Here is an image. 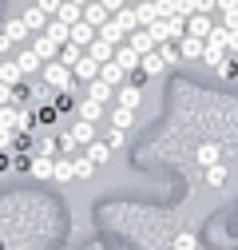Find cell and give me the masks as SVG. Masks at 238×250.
Instances as JSON below:
<instances>
[{
  "instance_id": "6da1fadb",
  "label": "cell",
  "mask_w": 238,
  "mask_h": 250,
  "mask_svg": "<svg viewBox=\"0 0 238 250\" xmlns=\"http://www.w3.org/2000/svg\"><path fill=\"white\" fill-rule=\"evenodd\" d=\"M44 87H52V91H68L72 87V80H76V72L64 64V60H52V64H44Z\"/></svg>"
},
{
  "instance_id": "7a4b0ae2",
  "label": "cell",
  "mask_w": 238,
  "mask_h": 250,
  "mask_svg": "<svg viewBox=\"0 0 238 250\" xmlns=\"http://www.w3.org/2000/svg\"><path fill=\"white\" fill-rule=\"evenodd\" d=\"M24 40H32V28H28L20 16H16V20H8V24H4V36H0V48L8 52L12 44H24Z\"/></svg>"
},
{
  "instance_id": "3957f363",
  "label": "cell",
  "mask_w": 238,
  "mask_h": 250,
  "mask_svg": "<svg viewBox=\"0 0 238 250\" xmlns=\"http://www.w3.org/2000/svg\"><path fill=\"white\" fill-rule=\"evenodd\" d=\"M28 44H32L36 52H40V60H44V64H52V60H60V52H64V44H56L52 36H32V40H28Z\"/></svg>"
},
{
  "instance_id": "277c9868",
  "label": "cell",
  "mask_w": 238,
  "mask_h": 250,
  "mask_svg": "<svg viewBox=\"0 0 238 250\" xmlns=\"http://www.w3.org/2000/svg\"><path fill=\"white\" fill-rule=\"evenodd\" d=\"M72 72H76V80H83V83H96V80H99V72H103V64H99L96 56H83Z\"/></svg>"
},
{
  "instance_id": "5b68a950",
  "label": "cell",
  "mask_w": 238,
  "mask_h": 250,
  "mask_svg": "<svg viewBox=\"0 0 238 250\" xmlns=\"http://www.w3.org/2000/svg\"><path fill=\"white\" fill-rule=\"evenodd\" d=\"M195 159H198L202 171H206V167H218V163H222V147H218V143H198Z\"/></svg>"
},
{
  "instance_id": "8992f818",
  "label": "cell",
  "mask_w": 238,
  "mask_h": 250,
  "mask_svg": "<svg viewBox=\"0 0 238 250\" xmlns=\"http://www.w3.org/2000/svg\"><path fill=\"white\" fill-rule=\"evenodd\" d=\"M99 40H107V44H115V48H119V44H127L131 36H127V28H123V24H119L115 16H111V20H107V24L99 28Z\"/></svg>"
},
{
  "instance_id": "52a82bcc",
  "label": "cell",
  "mask_w": 238,
  "mask_h": 250,
  "mask_svg": "<svg viewBox=\"0 0 238 250\" xmlns=\"http://www.w3.org/2000/svg\"><path fill=\"white\" fill-rule=\"evenodd\" d=\"M16 64L24 68V76H36V72H44V60H40V52H36L32 44H28V48L16 56Z\"/></svg>"
},
{
  "instance_id": "ba28073f",
  "label": "cell",
  "mask_w": 238,
  "mask_h": 250,
  "mask_svg": "<svg viewBox=\"0 0 238 250\" xmlns=\"http://www.w3.org/2000/svg\"><path fill=\"white\" fill-rule=\"evenodd\" d=\"M96 36H99V28H92L87 20L72 24V44H79V48H92V44H96Z\"/></svg>"
},
{
  "instance_id": "9c48e42d",
  "label": "cell",
  "mask_w": 238,
  "mask_h": 250,
  "mask_svg": "<svg viewBox=\"0 0 238 250\" xmlns=\"http://www.w3.org/2000/svg\"><path fill=\"white\" fill-rule=\"evenodd\" d=\"M127 44H131L139 56H147V52H155V48H159V40L151 36V28H139V32H131V40H127Z\"/></svg>"
},
{
  "instance_id": "30bf717a",
  "label": "cell",
  "mask_w": 238,
  "mask_h": 250,
  "mask_svg": "<svg viewBox=\"0 0 238 250\" xmlns=\"http://www.w3.org/2000/svg\"><path fill=\"white\" fill-rule=\"evenodd\" d=\"M20 20L32 28V36H40V32H48V20H52V16H48V12H40V4H32V8L20 16Z\"/></svg>"
},
{
  "instance_id": "8fae6325",
  "label": "cell",
  "mask_w": 238,
  "mask_h": 250,
  "mask_svg": "<svg viewBox=\"0 0 238 250\" xmlns=\"http://www.w3.org/2000/svg\"><path fill=\"white\" fill-rule=\"evenodd\" d=\"M127 76H131V72H127L123 64H119V60H111V64H103V72H99V80H107L111 87H123V83H127Z\"/></svg>"
},
{
  "instance_id": "7c38bea8",
  "label": "cell",
  "mask_w": 238,
  "mask_h": 250,
  "mask_svg": "<svg viewBox=\"0 0 238 250\" xmlns=\"http://www.w3.org/2000/svg\"><path fill=\"white\" fill-rule=\"evenodd\" d=\"M83 20L92 24V28H103V24L111 20V12L103 8V0H92V4H83Z\"/></svg>"
},
{
  "instance_id": "4fadbf2b",
  "label": "cell",
  "mask_w": 238,
  "mask_h": 250,
  "mask_svg": "<svg viewBox=\"0 0 238 250\" xmlns=\"http://www.w3.org/2000/svg\"><path fill=\"white\" fill-rule=\"evenodd\" d=\"M72 135H76V143H79V147H92V143L99 139V131H96V123H87V119H76V127H72Z\"/></svg>"
},
{
  "instance_id": "5bb4252c",
  "label": "cell",
  "mask_w": 238,
  "mask_h": 250,
  "mask_svg": "<svg viewBox=\"0 0 238 250\" xmlns=\"http://www.w3.org/2000/svg\"><path fill=\"white\" fill-rule=\"evenodd\" d=\"M111 127H119V131H131V127H135V107H123V104H119V107L111 111Z\"/></svg>"
},
{
  "instance_id": "9a60e30c",
  "label": "cell",
  "mask_w": 238,
  "mask_h": 250,
  "mask_svg": "<svg viewBox=\"0 0 238 250\" xmlns=\"http://www.w3.org/2000/svg\"><path fill=\"white\" fill-rule=\"evenodd\" d=\"M115 60H119V64H123L127 72H135V68H143V56L131 48V44H119V52H115Z\"/></svg>"
},
{
  "instance_id": "2e32d148",
  "label": "cell",
  "mask_w": 238,
  "mask_h": 250,
  "mask_svg": "<svg viewBox=\"0 0 238 250\" xmlns=\"http://www.w3.org/2000/svg\"><path fill=\"white\" fill-rule=\"evenodd\" d=\"M28 175H32V179H56V159H44V155H36V159H32V171H28Z\"/></svg>"
},
{
  "instance_id": "e0dca14e",
  "label": "cell",
  "mask_w": 238,
  "mask_h": 250,
  "mask_svg": "<svg viewBox=\"0 0 238 250\" xmlns=\"http://www.w3.org/2000/svg\"><path fill=\"white\" fill-rule=\"evenodd\" d=\"M178 48H183V60H202L206 40H198V36H183V40H178Z\"/></svg>"
},
{
  "instance_id": "ac0fdd59",
  "label": "cell",
  "mask_w": 238,
  "mask_h": 250,
  "mask_svg": "<svg viewBox=\"0 0 238 250\" xmlns=\"http://www.w3.org/2000/svg\"><path fill=\"white\" fill-rule=\"evenodd\" d=\"M20 80H24V68L16 64V60H4V64H0V83H12V87H20Z\"/></svg>"
},
{
  "instance_id": "d6986e66",
  "label": "cell",
  "mask_w": 238,
  "mask_h": 250,
  "mask_svg": "<svg viewBox=\"0 0 238 250\" xmlns=\"http://www.w3.org/2000/svg\"><path fill=\"white\" fill-rule=\"evenodd\" d=\"M115 52H119V48H115V44H107V40H99V36H96V44H92V48H87V56H96L99 64H111Z\"/></svg>"
},
{
  "instance_id": "ffe728a7",
  "label": "cell",
  "mask_w": 238,
  "mask_h": 250,
  "mask_svg": "<svg viewBox=\"0 0 238 250\" xmlns=\"http://www.w3.org/2000/svg\"><path fill=\"white\" fill-rule=\"evenodd\" d=\"M44 36H52L56 44H72V24H64V20H48V32Z\"/></svg>"
},
{
  "instance_id": "44dd1931",
  "label": "cell",
  "mask_w": 238,
  "mask_h": 250,
  "mask_svg": "<svg viewBox=\"0 0 238 250\" xmlns=\"http://www.w3.org/2000/svg\"><path fill=\"white\" fill-rule=\"evenodd\" d=\"M143 72H147V76H163V72H167V60H163V52H159V48L143 56Z\"/></svg>"
},
{
  "instance_id": "7402d4cb",
  "label": "cell",
  "mask_w": 238,
  "mask_h": 250,
  "mask_svg": "<svg viewBox=\"0 0 238 250\" xmlns=\"http://www.w3.org/2000/svg\"><path fill=\"white\" fill-rule=\"evenodd\" d=\"M115 20H119V24L127 28V36H131V32H139V28H143V24H139V12H135V4L119 8V12H115Z\"/></svg>"
},
{
  "instance_id": "603a6c76",
  "label": "cell",
  "mask_w": 238,
  "mask_h": 250,
  "mask_svg": "<svg viewBox=\"0 0 238 250\" xmlns=\"http://www.w3.org/2000/svg\"><path fill=\"white\" fill-rule=\"evenodd\" d=\"M211 32H215L211 16H191V28H187V36H198V40H206Z\"/></svg>"
},
{
  "instance_id": "cb8c5ba5",
  "label": "cell",
  "mask_w": 238,
  "mask_h": 250,
  "mask_svg": "<svg viewBox=\"0 0 238 250\" xmlns=\"http://www.w3.org/2000/svg\"><path fill=\"white\" fill-rule=\"evenodd\" d=\"M68 179H76V159L72 155H60L56 159V183H68Z\"/></svg>"
},
{
  "instance_id": "d4e9b609",
  "label": "cell",
  "mask_w": 238,
  "mask_h": 250,
  "mask_svg": "<svg viewBox=\"0 0 238 250\" xmlns=\"http://www.w3.org/2000/svg\"><path fill=\"white\" fill-rule=\"evenodd\" d=\"M119 104L139 111V104H143V87H135V83H123V91H119Z\"/></svg>"
},
{
  "instance_id": "484cf974",
  "label": "cell",
  "mask_w": 238,
  "mask_h": 250,
  "mask_svg": "<svg viewBox=\"0 0 238 250\" xmlns=\"http://www.w3.org/2000/svg\"><path fill=\"white\" fill-rule=\"evenodd\" d=\"M79 119L99 123V119H103V104H99V100H83V104H79Z\"/></svg>"
},
{
  "instance_id": "4316f807",
  "label": "cell",
  "mask_w": 238,
  "mask_h": 250,
  "mask_svg": "<svg viewBox=\"0 0 238 250\" xmlns=\"http://www.w3.org/2000/svg\"><path fill=\"white\" fill-rule=\"evenodd\" d=\"M56 20H64V24H79V20H83V4H76V0H64V8H60Z\"/></svg>"
},
{
  "instance_id": "83f0119b",
  "label": "cell",
  "mask_w": 238,
  "mask_h": 250,
  "mask_svg": "<svg viewBox=\"0 0 238 250\" xmlns=\"http://www.w3.org/2000/svg\"><path fill=\"white\" fill-rule=\"evenodd\" d=\"M111 91H115V87H111L107 80H96V83H87V100H99V104H103V100H111Z\"/></svg>"
},
{
  "instance_id": "f1b7e54d",
  "label": "cell",
  "mask_w": 238,
  "mask_h": 250,
  "mask_svg": "<svg viewBox=\"0 0 238 250\" xmlns=\"http://www.w3.org/2000/svg\"><path fill=\"white\" fill-rule=\"evenodd\" d=\"M83 151H87V159H92V163H107V155H111L107 139H96L92 147H83Z\"/></svg>"
},
{
  "instance_id": "f546056e",
  "label": "cell",
  "mask_w": 238,
  "mask_h": 250,
  "mask_svg": "<svg viewBox=\"0 0 238 250\" xmlns=\"http://www.w3.org/2000/svg\"><path fill=\"white\" fill-rule=\"evenodd\" d=\"M135 12H139V24H143V28L159 24V8H155V0H151V4H135Z\"/></svg>"
},
{
  "instance_id": "4dcf8cb0",
  "label": "cell",
  "mask_w": 238,
  "mask_h": 250,
  "mask_svg": "<svg viewBox=\"0 0 238 250\" xmlns=\"http://www.w3.org/2000/svg\"><path fill=\"white\" fill-rule=\"evenodd\" d=\"M83 56H87V48H79V44H64V52H60V60H64L68 68H76Z\"/></svg>"
},
{
  "instance_id": "1f68e13d",
  "label": "cell",
  "mask_w": 238,
  "mask_h": 250,
  "mask_svg": "<svg viewBox=\"0 0 238 250\" xmlns=\"http://www.w3.org/2000/svg\"><path fill=\"white\" fill-rule=\"evenodd\" d=\"M36 155H44V159H60L64 147H60V139H40V143H36Z\"/></svg>"
},
{
  "instance_id": "d6a6232c",
  "label": "cell",
  "mask_w": 238,
  "mask_h": 250,
  "mask_svg": "<svg viewBox=\"0 0 238 250\" xmlns=\"http://www.w3.org/2000/svg\"><path fill=\"white\" fill-rule=\"evenodd\" d=\"M171 246H175V250H198V238H195V230H178Z\"/></svg>"
},
{
  "instance_id": "836d02e7",
  "label": "cell",
  "mask_w": 238,
  "mask_h": 250,
  "mask_svg": "<svg viewBox=\"0 0 238 250\" xmlns=\"http://www.w3.org/2000/svg\"><path fill=\"white\" fill-rule=\"evenodd\" d=\"M96 167H99V163H92V159H87V151H83L79 159H76V179H92Z\"/></svg>"
},
{
  "instance_id": "e575fe53",
  "label": "cell",
  "mask_w": 238,
  "mask_h": 250,
  "mask_svg": "<svg viewBox=\"0 0 238 250\" xmlns=\"http://www.w3.org/2000/svg\"><path fill=\"white\" fill-rule=\"evenodd\" d=\"M206 187H215V191L226 187V167H222V163H218V167H206Z\"/></svg>"
},
{
  "instance_id": "d590c367",
  "label": "cell",
  "mask_w": 238,
  "mask_h": 250,
  "mask_svg": "<svg viewBox=\"0 0 238 250\" xmlns=\"http://www.w3.org/2000/svg\"><path fill=\"white\" fill-rule=\"evenodd\" d=\"M215 76H222V80H234V76H238V64H234V56H226V60H222V64L215 68Z\"/></svg>"
},
{
  "instance_id": "8d00e7d4",
  "label": "cell",
  "mask_w": 238,
  "mask_h": 250,
  "mask_svg": "<svg viewBox=\"0 0 238 250\" xmlns=\"http://www.w3.org/2000/svg\"><path fill=\"white\" fill-rule=\"evenodd\" d=\"M32 127H36V119L28 115V111H20V119H16V135H32Z\"/></svg>"
},
{
  "instance_id": "74e56055",
  "label": "cell",
  "mask_w": 238,
  "mask_h": 250,
  "mask_svg": "<svg viewBox=\"0 0 238 250\" xmlns=\"http://www.w3.org/2000/svg\"><path fill=\"white\" fill-rule=\"evenodd\" d=\"M36 4H40V12H48L52 20L60 16V8H64V0H36Z\"/></svg>"
},
{
  "instance_id": "f35d334b",
  "label": "cell",
  "mask_w": 238,
  "mask_h": 250,
  "mask_svg": "<svg viewBox=\"0 0 238 250\" xmlns=\"http://www.w3.org/2000/svg\"><path fill=\"white\" fill-rule=\"evenodd\" d=\"M123 143H127V131H119V127H111V135H107V147H111V151H119Z\"/></svg>"
},
{
  "instance_id": "ab89813d",
  "label": "cell",
  "mask_w": 238,
  "mask_h": 250,
  "mask_svg": "<svg viewBox=\"0 0 238 250\" xmlns=\"http://www.w3.org/2000/svg\"><path fill=\"white\" fill-rule=\"evenodd\" d=\"M218 8V0H195V16H211Z\"/></svg>"
},
{
  "instance_id": "60d3db41",
  "label": "cell",
  "mask_w": 238,
  "mask_h": 250,
  "mask_svg": "<svg viewBox=\"0 0 238 250\" xmlns=\"http://www.w3.org/2000/svg\"><path fill=\"white\" fill-rule=\"evenodd\" d=\"M175 16H195V0H175Z\"/></svg>"
},
{
  "instance_id": "b9f144b4",
  "label": "cell",
  "mask_w": 238,
  "mask_h": 250,
  "mask_svg": "<svg viewBox=\"0 0 238 250\" xmlns=\"http://www.w3.org/2000/svg\"><path fill=\"white\" fill-rule=\"evenodd\" d=\"M56 115H60V107H56V104H52V107L44 104V107L36 111V119H40V123H56Z\"/></svg>"
},
{
  "instance_id": "7bdbcfd3",
  "label": "cell",
  "mask_w": 238,
  "mask_h": 250,
  "mask_svg": "<svg viewBox=\"0 0 238 250\" xmlns=\"http://www.w3.org/2000/svg\"><path fill=\"white\" fill-rule=\"evenodd\" d=\"M155 8H159V20L175 16V0H155Z\"/></svg>"
},
{
  "instance_id": "ee69618b",
  "label": "cell",
  "mask_w": 238,
  "mask_h": 250,
  "mask_svg": "<svg viewBox=\"0 0 238 250\" xmlns=\"http://www.w3.org/2000/svg\"><path fill=\"white\" fill-rule=\"evenodd\" d=\"M60 147H64V155H72V151H76V147H79V143H76V135H72V131H68V135H60Z\"/></svg>"
},
{
  "instance_id": "f6af8a7d",
  "label": "cell",
  "mask_w": 238,
  "mask_h": 250,
  "mask_svg": "<svg viewBox=\"0 0 238 250\" xmlns=\"http://www.w3.org/2000/svg\"><path fill=\"white\" fill-rule=\"evenodd\" d=\"M222 24L230 28V32H238V8H230V12H222Z\"/></svg>"
},
{
  "instance_id": "bcb514c9",
  "label": "cell",
  "mask_w": 238,
  "mask_h": 250,
  "mask_svg": "<svg viewBox=\"0 0 238 250\" xmlns=\"http://www.w3.org/2000/svg\"><path fill=\"white\" fill-rule=\"evenodd\" d=\"M147 80H151V76H147V72H143V68H135V72H131V83H135V87H143V83H147Z\"/></svg>"
},
{
  "instance_id": "7dc6e473",
  "label": "cell",
  "mask_w": 238,
  "mask_h": 250,
  "mask_svg": "<svg viewBox=\"0 0 238 250\" xmlns=\"http://www.w3.org/2000/svg\"><path fill=\"white\" fill-rule=\"evenodd\" d=\"M226 48H230V56H238V32H230V28H226Z\"/></svg>"
},
{
  "instance_id": "c3c4849f",
  "label": "cell",
  "mask_w": 238,
  "mask_h": 250,
  "mask_svg": "<svg viewBox=\"0 0 238 250\" xmlns=\"http://www.w3.org/2000/svg\"><path fill=\"white\" fill-rule=\"evenodd\" d=\"M103 8H107V12H111V16H115V12H119V8H127V0H103Z\"/></svg>"
},
{
  "instance_id": "681fc988",
  "label": "cell",
  "mask_w": 238,
  "mask_h": 250,
  "mask_svg": "<svg viewBox=\"0 0 238 250\" xmlns=\"http://www.w3.org/2000/svg\"><path fill=\"white\" fill-rule=\"evenodd\" d=\"M230 8H238V0H218V12H230Z\"/></svg>"
},
{
  "instance_id": "f907efd6",
  "label": "cell",
  "mask_w": 238,
  "mask_h": 250,
  "mask_svg": "<svg viewBox=\"0 0 238 250\" xmlns=\"http://www.w3.org/2000/svg\"><path fill=\"white\" fill-rule=\"evenodd\" d=\"M127 4H139V0H127Z\"/></svg>"
},
{
  "instance_id": "816d5d0a",
  "label": "cell",
  "mask_w": 238,
  "mask_h": 250,
  "mask_svg": "<svg viewBox=\"0 0 238 250\" xmlns=\"http://www.w3.org/2000/svg\"><path fill=\"white\" fill-rule=\"evenodd\" d=\"M234 80H238V76H234Z\"/></svg>"
}]
</instances>
